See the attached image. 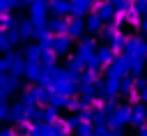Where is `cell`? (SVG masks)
Returning <instances> with one entry per match:
<instances>
[{"instance_id": "21", "label": "cell", "mask_w": 147, "mask_h": 136, "mask_svg": "<svg viewBox=\"0 0 147 136\" xmlns=\"http://www.w3.org/2000/svg\"><path fill=\"white\" fill-rule=\"evenodd\" d=\"M96 78H99V69H90V67H85L83 74H80V78H78V85H94Z\"/></svg>"}, {"instance_id": "35", "label": "cell", "mask_w": 147, "mask_h": 136, "mask_svg": "<svg viewBox=\"0 0 147 136\" xmlns=\"http://www.w3.org/2000/svg\"><path fill=\"white\" fill-rule=\"evenodd\" d=\"M80 122H83V120H80V113H78V111H71V115L67 118V124H69V129H71V131H76V127H78Z\"/></svg>"}, {"instance_id": "24", "label": "cell", "mask_w": 147, "mask_h": 136, "mask_svg": "<svg viewBox=\"0 0 147 136\" xmlns=\"http://www.w3.org/2000/svg\"><path fill=\"white\" fill-rule=\"evenodd\" d=\"M51 37H53V32H51L48 23H37L34 25V41H46Z\"/></svg>"}, {"instance_id": "13", "label": "cell", "mask_w": 147, "mask_h": 136, "mask_svg": "<svg viewBox=\"0 0 147 136\" xmlns=\"http://www.w3.org/2000/svg\"><path fill=\"white\" fill-rule=\"evenodd\" d=\"M83 32H85V21H83V16H74V18L69 21L67 35L74 37V39H78V37H83Z\"/></svg>"}, {"instance_id": "40", "label": "cell", "mask_w": 147, "mask_h": 136, "mask_svg": "<svg viewBox=\"0 0 147 136\" xmlns=\"http://www.w3.org/2000/svg\"><path fill=\"white\" fill-rule=\"evenodd\" d=\"M140 101H145V104H147V85L140 90Z\"/></svg>"}, {"instance_id": "12", "label": "cell", "mask_w": 147, "mask_h": 136, "mask_svg": "<svg viewBox=\"0 0 147 136\" xmlns=\"http://www.w3.org/2000/svg\"><path fill=\"white\" fill-rule=\"evenodd\" d=\"M48 28H51V32L53 35H64L67 30H69V21L64 18V16H53L51 21H48Z\"/></svg>"}, {"instance_id": "2", "label": "cell", "mask_w": 147, "mask_h": 136, "mask_svg": "<svg viewBox=\"0 0 147 136\" xmlns=\"http://www.w3.org/2000/svg\"><path fill=\"white\" fill-rule=\"evenodd\" d=\"M23 104H41V101H48V88L37 83V85H30L23 90Z\"/></svg>"}, {"instance_id": "20", "label": "cell", "mask_w": 147, "mask_h": 136, "mask_svg": "<svg viewBox=\"0 0 147 136\" xmlns=\"http://www.w3.org/2000/svg\"><path fill=\"white\" fill-rule=\"evenodd\" d=\"M55 69H57L55 65H41V76H39V83L48 88V85L53 83V78H55Z\"/></svg>"}, {"instance_id": "14", "label": "cell", "mask_w": 147, "mask_h": 136, "mask_svg": "<svg viewBox=\"0 0 147 136\" xmlns=\"http://www.w3.org/2000/svg\"><path fill=\"white\" fill-rule=\"evenodd\" d=\"M9 122H14V124H18V122H23L25 120V104L21 101H16V104H11L9 106V118H7Z\"/></svg>"}, {"instance_id": "27", "label": "cell", "mask_w": 147, "mask_h": 136, "mask_svg": "<svg viewBox=\"0 0 147 136\" xmlns=\"http://www.w3.org/2000/svg\"><path fill=\"white\" fill-rule=\"evenodd\" d=\"M119 85H122V95H129L133 88H136V76L129 71V74H124L122 78H119Z\"/></svg>"}, {"instance_id": "43", "label": "cell", "mask_w": 147, "mask_h": 136, "mask_svg": "<svg viewBox=\"0 0 147 136\" xmlns=\"http://www.w3.org/2000/svg\"><path fill=\"white\" fill-rule=\"evenodd\" d=\"M18 2H21V7L23 5H32V0H18Z\"/></svg>"}, {"instance_id": "11", "label": "cell", "mask_w": 147, "mask_h": 136, "mask_svg": "<svg viewBox=\"0 0 147 136\" xmlns=\"http://www.w3.org/2000/svg\"><path fill=\"white\" fill-rule=\"evenodd\" d=\"M96 58H99L101 67H108V65H113V62H115L117 51H115L113 46H101V48H96Z\"/></svg>"}, {"instance_id": "25", "label": "cell", "mask_w": 147, "mask_h": 136, "mask_svg": "<svg viewBox=\"0 0 147 136\" xmlns=\"http://www.w3.org/2000/svg\"><path fill=\"white\" fill-rule=\"evenodd\" d=\"M60 120V108L55 106V104H48V106H44V122H57Z\"/></svg>"}, {"instance_id": "23", "label": "cell", "mask_w": 147, "mask_h": 136, "mask_svg": "<svg viewBox=\"0 0 147 136\" xmlns=\"http://www.w3.org/2000/svg\"><path fill=\"white\" fill-rule=\"evenodd\" d=\"M25 60L28 62H37V60L41 62V46H39V41L25 46Z\"/></svg>"}, {"instance_id": "3", "label": "cell", "mask_w": 147, "mask_h": 136, "mask_svg": "<svg viewBox=\"0 0 147 136\" xmlns=\"http://www.w3.org/2000/svg\"><path fill=\"white\" fill-rule=\"evenodd\" d=\"M94 53H96V41H94L92 37H83V41L78 44V48H76L74 55H76V60L83 62V67H85V62H87Z\"/></svg>"}, {"instance_id": "33", "label": "cell", "mask_w": 147, "mask_h": 136, "mask_svg": "<svg viewBox=\"0 0 147 136\" xmlns=\"http://www.w3.org/2000/svg\"><path fill=\"white\" fill-rule=\"evenodd\" d=\"M7 37H9L11 46L18 44V41H23V35H21V28H18V25H16V28H9V30H7Z\"/></svg>"}, {"instance_id": "7", "label": "cell", "mask_w": 147, "mask_h": 136, "mask_svg": "<svg viewBox=\"0 0 147 136\" xmlns=\"http://www.w3.org/2000/svg\"><path fill=\"white\" fill-rule=\"evenodd\" d=\"M103 18L99 16V12H90L87 14V18H85V32H90V35H101V30H103Z\"/></svg>"}, {"instance_id": "38", "label": "cell", "mask_w": 147, "mask_h": 136, "mask_svg": "<svg viewBox=\"0 0 147 136\" xmlns=\"http://www.w3.org/2000/svg\"><path fill=\"white\" fill-rule=\"evenodd\" d=\"M7 71H9V58L2 55L0 58V74H7Z\"/></svg>"}, {"instance_id": "6", "label": "cell", "mask_w": 147, "mask_h": 136, "mask_svg": "<svg viewBox=\"0 0 147 136\" xmlns=\"http://www.w3.org/2000/svg\"><path fill=\"white\" fill-rule=\"evenodd\" d=\"M92 9H94V12H99V16H101L106 23H110V21L115 18V14H117V7H115L110 0H94Z\"/></svg>"}, {"instance_id": "31", "label": "cell", "mask_w": 147, "mask_h": 136, "mask_svg": "<svg viewBox=\"0 0 147 136\" xmlns=\"http://www.w3.org/2000/svg\"><path fill=\"white\" fill-rule=\"evenodd\" d=\"M16 25H18V21H16V16H14L11 12H7V14H2V16H0V28H2V30L16 28Z\"/></svg>"}, {"instance_id": "47", "label": "cell", "mask_w": 147, "mask_h": 136, "mask_svg": "<svg viewBox=\"0 0 147 136\" xmlns=\"http://www.w3.org/2000/svg\"><path fill=\"white\" fill-rule=\"evenodd\" d=\"M145 78H147V76H145Z\"/></svg>"}, {"instance_id": "26", "label": "cell", "mask_w": 147, "mask_h": 136, "mask_svg": "<svg viewBox=\"0 0 147 136\" xmlns=\"http://www.w3.org/2000/svg\"><path fill=\"white\" fill-rule=\"evenodd\" d=\"M124 12V23H129V25H140V12L136 9V7H131V9H122Z\"/></svg>"}, {"instance_id": "10", "label": "cell", "mask_w": 147, "mask_h": 136, "mask_svg": "<svg viewBox=\"0 0 147 136\" xmlns=\"http://www.w3.org/2000/svg\"><path fill=\"white\" fill-rule=\"evenodd\" d=\"M0 88H2L7 95H14V92L21 88V83H18V76H16V74H11V71H7V74H0Z\"/></svg>"}, {"instance_id": "16", "label": "cell", "mask_w": 147, "mask_h": 136, "mask_svg": "<svg viewBox=\"0 0 147 136\" xmlns=\"http://www.w3.org/2000/svg\"><path fill=\"white\" fill-rule=\"evenodd\" d=\"M39 76H41V62H28L25 65V78L32 81V83H39Z\"/></svg>"}, {"instance_id": "29", "label": "cell", "mask_w": 147, "mask_h": 136, "mask_svg": "<svg viewBox=\"0 0 147 136\" xmlns=\"http://www.w3.org/2000/svg\"><path fill=\"white\" fill-rule=\"evenodd\" d=\"M126 41H129V37H126V35H122V32H117V35L110 39V46H113L117 53H122V51L126 48Z\"/></svg>"}, {"instance_id": "41", "label": "cell", "mask_w": 147, "mask_h": 136, "mask_svg": "<svg viewBox=\"0 0 147 136\" xmlns=\"http://www.w3.org/2000/svg\"><path fill=\"white\" fill-rule=\"evenodd\" d=\"M140 30L147 35V18H145V16H142V21H140Z\"/></svg>"}, {"instance_id": "36", "label": "cell", "mask_w": 147, "mask_h": 136, "mask_svg": "<svg viewBox=\"0 0 147 136\" xmlns=\"http://www.w3.org/2000/svg\"><path fill=\"white\" fill-rule=\"evenodd\" d=\"M11 48V41H9V37H7V30H2L0 28V51L2 53H7Z\"/></svg>"}, {"instance_id": "18", "label": "cell", "mask_w": 147, "mask_h": 136, "mask_svg": "<svg viewBox=\"0 0 147 136\" xmlns=\"http://www.w3.org/2000/svg\"><path fill=\"white\" fill-rule=\"evenodd\" d=\"M92 9L90 0H71V16H85Z\"/></svg>"}, {"instance_id": "5", "label": "cell", "mask_w": 147, "mask_h": 136, "mask_svg": "<svg viewBox=\"0 0 147 136\" xmlns=\"http://www.w3.org/2000/svg\"><path fill=\"white\" fill-rule=\"evenodd\" d=\"M71 41H74V37H69L67 32H64V35H53V37H51V48H53V51L57 53V58H60V55H67V53H69Z\"/></svg>"}, {"instance_id": "28", "label": "cell", "mask_w": 147, "mask_h": 136, "mask_svg": "<svg viewBox=\"0 0 147 136\" xmlns=\"http://www.w3.org/2000/svg\"><path fill=\"white\" fill-rule=\"evenodd\" d=\"M117 32H119V25H117V23H113V21H110V25H103V30H101V39H103V41H108V44H110V39H113V37H115V35H117Z\"/></svg>"}, {"instance_id": "4", "label": "cell", "mask_w": 147, "mask_h": 136, "mask_svg": "<svg viewBox=\"0 0 147 136\" xmlns=\"http://www.w3.org/2000/svg\"><path fill=\"white\" fill-rule=\"evenodd\" d=\"M124 53H129L131 58H147V39H142V37H129Z\"/></svg>"}, {"instance_id": "15", "label": "cell", "mask_w": 147, "mask_h": 136, "mask_svg": "<svg viewBox=\"0 0 147 136\" xmlns=\"http://www.w3.org/2000/svg\"><path fill=\"white\" fill-rule=\"evenodd\" d=\"M48 7H51V12L57 14V16H67V14H71V0H51Z\"/></svg>"}, {"instance_id": "17", "label": "cell", "mask_w": 147, "mask_h": 136, "mask_svg": "<svg viewBox=\"0 0 147 136\" xmlns=\"http://www.w3.org/2000/svg\"><path fill=\"white\" fill-rule=\"evenodd\" d=\"M122 92V85H119V78H110L106 81V88H103V99H113Z\"/></svg>"}, {"instance_id": "39", "label": "cell", "mask_w": 147, "mask_h": 136, "mask_svg": "<svg viewBox=\"0 0 147 136\" xmlns=\"http://www.w3.org/2000/svg\"><path fill=\"white\" fill-rule=\"evenodd\" d=\"M9 118V106H7V101L5 104H0V122H5Z\"/></svg>"}, {"instance_id": "44", "label": "cell", "mask_w": 147, "mask_h": 136, "mask_svg": "<svg viewBox=\"0 0 147 136\" xmlns=\"http://www.w3.org/2000/svg\"><path fill=\"white\" fill-rule=\"evenodd\" d=\"M110 2H113V5H115V7H117V5H119V2H122V0H110Z\"/></svg>"}, {"instance_id": "1", "label": "cell", "mask_w": 147, "mask_h": 136, "mask_svg": "<svg viewBox=\"0 0 147 136\" xmlns=\"http://www.w3.org/2000/svg\"><path fill=\"white\" fill-rule=\"evenodd\" d=\"M131 118H133V111H131V104H119L115 108V113L108 115V127L110 129H122L126 124H131Z\"/></svg>"}, {"instance_id": "45", "label": "cell", "mask_w": 147, "mask_h": 136, "mask_svg": "<svg viewBox=\"0 0 147 136\" xmlns=\"http://www.w3.org/2000/svg\"><path fill=\"white\" fill-rule=\"evenodd\" d=\"M32 2H46V0H32Z\"/></svg>"}, {"instance_id": "19", "label": "cell", "mask_w": 147, "mask_h": 136, "mask_svg": "<svg viewBox=\"0 0 147 136\" xmlns=\"http://www.w3.org/2000/svg\"><path fill=\"white\" fill-rule=\"evenodd\" d=\"M34 21L32 18H21L18 21V28H21V35H23V39H34Z\"/></svg>"}, {"instance_id": "46", "label": "cell", "mask_w": 147, "mask_h": 136, "mask_svg": "<svg viewBox=\"0 0 147 136\" xmlns=\"http://www.w3.org/2000/svg\"><path fill=\"white\" fill-rule=\"evenodd\" d=\"M90 136H96V134H90Z\"/></svg>"}, {"instance_id": "34", "label": "cell", "mask_w": 147, "mask_h": 136, "mask_svg": "<svg viewBox=\"0 0 147 136\" xmlns=\"http://www.w3.org/2000/svg\"><path fill=\"white\" fill-rule=\"evenodd\" d=\"M14 7H21V2L18 0H0V16L7 14V12H11Z\"/></svg>"}, {"instance_id": "30", "label": "cell", "mask_w": 147, "mask_h": 136, "mask_svg": "<svg viewBox=\"0 0 147 136\" xmlns=\"http://www.w3.org/2000/svg\"><path fill=\"white\" fill-rule=\"evenodd\" d=\"M145 67H147V58H133V62H131V74L138 78V76H142Z\"/></svg>"}, {"instance_id": "22", "label": "cell", "mask_w": 147, "mask_h": 136, "mask_svg": "<svg viewBox=\"0 0 147 136\" xmlns=\"http://www.w3.org/2000/svg\"><path fill=\"white\" fill-rule=\"evenodd\" d=\"M25 120H30V122L44 120V108H39L37 104H25Z\"/></svg>"}, {"instance_id": "42", "label": "cell", "mask_w": 147, "mask_h": 136, "mask_svg": "<svg viewBox=\"0 0 147 136\" xmlns=\"http://www.w3.org/2000/svg\"><path fill=\"white\" fill-rule=\"evenodd\" d=\"M7 97H9V95H7V92L0 88V104H5V101H7Z\"/></svg>"}, {"instance_id": "8", "label": "cell", "mask_w": 147, "mask_h": 136, "mask_svg": "<svg viewBox=\"0 0 147 136\" xmlns=\"http://www.w3.org/2000/svg\"><path fill=\"white\" fill-rule=\"evenodd\" d=\"M48 5L46 2H32L30 5V18L34 23H48Z\"/></svg>"}, {"instance_id": "37", "label": "cell", "mask_w": 147, "mask_h": 136, "mask_svg": "<svg viewBox=\"0 0 147 136\" xmlns=\"http://www.w3.org/2000/svg\"><path fill=\"white\" fill-rule=\"evenodd\" d=\"M57 53L55 51H41V65H55Z\"/></svg>"}, {"instance_id": "9", "label": "cell", "mask_w": 147, "mask_h": 136, "mask_svg": "<svg viewBox=\"0 0 147 136\" xmlns=\"http://www.w3.org/2000/svg\"><path fill=\"white\" fill-rule=\"evenodd\" d=\"M131 111H133V118H131V124H133V127L147 124V106H145V101L131 104Z\"/></svg>"}, {"instance_id": "32", "label": "cell", "mask_w": 147, "mask_h": 136, "mask_svg": "<svg viewBox=\"0 0 147 136\" xmlns=\"http://www.w3.org/2000/svg\"><path fill=\"white\" fill-rule=\"evenodd\" d=\"M76 134H78V136H90V134H94V122H80V124L76 127Z\"/></svg>"}]
</instances>
